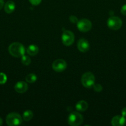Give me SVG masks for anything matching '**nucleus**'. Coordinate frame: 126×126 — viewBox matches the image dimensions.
<instances>
[{
	"mask_svg": "<svg viewBox=\"0 0 126 126\" xmlns=\"http://www.w3.org/2000/svg\"><path fill=\"white\" fill-rule=\"evenodd\" d=\"M8 50L9 54L14 57H20L23 56L25 51L23 44L17 42L10 44Z\"/></svg>",
	"mask_w": 126,
	"mask_h": 126,
	"instance_id": "f257e3e1",
	"label": "nucleus"
},
{
	"mask_svg": "<svg viewBox=\"0 0 126 126\" xmlns=\"http://www.w3.org/2000/svg\"><path fill=\"white\" fill-rule=\"evenodd\" d=\"M84 121L82 115L78 112H72L69 115L67 123L70 126H79L81 125Z\"/></svg>",
	"mask_w": 126,
	"mask_h": 126,
	"instance_id": "f03ea898",
	"label": "nucleus"
},
{
	"mask_svg": "<svg viewBox=\"0 0 126 126\" xmlns=\"http://www.w3.org/2000/svg\"><path fill=\"white\" fill-rule=\"evenodd\" d=\"M6 123L9 126H19L22 124V118L17 113H11L6 116Z\"/></svg>",
	"mask_w": 126,
	"mask_h": 126,
	"instance_id": "7ed1b4c3",
	"label": "nucleus"
},
{
	"mask_svg": "<svg viewBox=\"0 0 126 126\" xmlns=\"http://www.w3.org/2000/svg\"><path fill=\"white\" fill-rule=\"evenodd\" d=\"M95 78L91 72H86L82 75L81 82L83 86L86 88H91L95 84Z\"/></svg>",
	"mask_w": 126,
	"mask_h": 126,
	"instance_id": "20e7f679",
	"label": "nucleus"
},
{
	"mask_svg": "<svg viewBox=\"0 0 126 126\" xmlns=\"http://www.w3.org/2000/svg\"><path fill=\"white\" fill-rule=\"evenodd\" d=\"M107 25L112 30H117L120 29L122 25V21L118 17L112 16L109 17L107 21Z\"/></svg>",
	"mask_w": 126,
	"mask_h": 126,
	"instance_id": "39448f33",
	"label": "nucleus"
},
{
	"mask_svg": "<svg viewBox=\"0 0 126 126\" xmlns=\"http://www.w3.org/2000/svg\"><path fill=\"white\" fill-rule=\"evenodd\" d=\"M74 34L69 30H65L63 32L61 36L62 42L63 44L66 46L72 45L74 42Z\"/></svg>",
	"mask_w": 126,
	"mask_h": 126,
	"instance_id": "423d86ee",
	"label": "nucleus"
},
{
	"mask_svg": "<svg viewBox=\"0 0 126 126\" xmlns=\"http://www.w3.org/2000/svg\"><path fill=\"white\" fill-rule=\"evenodd\" d=\"M77 27L78 30L82 32H87L91 30L92 27L91 22L89 20L86 18H83L78 21L77 23Z\"/></svg>",
	"mask_w": 126,
	"mask_h": 126,
	"instance_id": "0eeeda50",
	"label": "nucleus"
},
{
	"mask_svg": "<svg viewBox=\"0 0 126 126\" xmlns=\"http://www.w3.org/2000/svg\"><path fill=\"white\" fill-rule=\"evenodd\" d=\"M67 68V63L63 59H58L53 62L52 64V68L56 72L61 73L64 71Z\"/></svg>",
	"mask_w": 126,
	"mask_h": 126,
	"instance_id": "6e6552de",
	"label": "nucleus"
},
{
	"mask_svg": "<svg viewBox=\"0 0 126 126\" xmlns=\"http://www.w3.org/2000/svg\"><path fill=\"white\" fill-rule=\"evenodd\" d=\"M77 48L81 52H86L90 48L89 42L84 38H81L77 43Z\"/></svg>",
	"mask_w": 126,
	"mask_h": 126,
	"instance_id": "1a4fd4ad",
	"label": "nucleus"
},
{
	"mask_svg": "<svg viewBox=\"0 0 126 126\" xmlns=\"http://www.w3.org/2000/svg\"><path fill=\"white\" fill-rule=\"evenodd\" d=\"M15 91L20 94L25 93L28 90V85L23 81H19L14 86Z\"/></svg>",
	"mask_w": 126,
	"mask_h": 126,
	"instance_id": "9d476101",
	"label": "nucleus"
},
{
	"mask_svg": "<svg viewBox=\"0 0 126 126\" xmlns=\"http://www.w3.org/2000/svg\"><path fill=\"white\" fill-rule=\"evenodd\" d=\"M126 118L123 116H116L111 120V124L114 126H122L126 124Z\"/></svg>",
	"mask_w": 126,
	"mask_h": 126,
	"instance_id": "9b49d317",
	"label": "nucleus"
},
{
	"mask_svg": "<svg viewBox=\"0 0 126 126\" xmlns=\"http://www.w3.org/2000/svg\"><path fill=\"white\" fill-rule=\"evenodd\" d=\"M88 107V105L87 102L85 100L79 101L75 106L77 110L80 112L85 111L87 110Z\"/></svg>",
	"mask_w": 126,
	"mask_h": 126,
	"instance_id": "f8f14e48",
	"label": "nucleus"
},
{
	"mask_svg": "<svg viewBox=\"0 0 126 126\" xmlns=\"http://www.w3.org/2000/svg\"><path fill=\"white\" fill-rule=\"evenodd\" d=\"M16 5L12 1H8L4 5V11L7 14H11L14 11Z\"/></svg>",
	"mask_w": 126,
	"mask_h": 126,
	"instance_id": "ddd939ff",
	"label": "nucleus"
},
{
	"mask_svg": "<svg viewBox=\"0 0 126 126\" xmlns=\"http://www.w3.org/2000/svg\"><path fill=\"white\" fill-rule=\"evenodd\" d=\"M38 52H39L38 47L37 46L34 45V44L30 45L27 49V54L30 55H32V56L36 55L37 54H38Z\"/></svg>",
	"mask_w": 126,
	"mask_h": 126,
	"instance_id": "4468645a",
	"label": "nucleus"
},
{
	"mask_svg": "<svg viewBox=\"0 0 126 126\" xmlns=\"http://www.w3.org/2000/svg\"><path fill=\"white\" fill-rule=\"evenodd\" d=\"M33 113L30 110H27L25 111L22 115V119L25 121H29L31 119L33 118Z\"/></svg>",
	"mask_w": 126,
	"mask_h": 126,
	"instance_id": "2eb2a0df",
	"label": "nucleus"
},
{
	"mask_svg": "<svg viewBox=\"0 0 126 126\" xmlns=\"http://www.w3.org/2000/svg\"><path fill=\"white\" fill-rule=\"evenodd\" d=\"M37 79V77L35 74L30 73L29 75H27L25 77V80L28 83H34Z\"/></svg>",
	"mask_w": 126,
	"mask_h": 126,
	"instance_id": "dca6fc26",
	"label": "nucleus"
},
{
	"mask_svg": "<svg viewBox=\"0 0 126 126\" xmlns=\"http://www.w3.org/2000/svg\"><path fill=\"white\" fill-rule=\"evenodd\" d=\"M21 62L24 65H28L30 64L31 63V59L27 55H23L22 56V59H21Z\"/></svg>",
	"mask_w": 126,
	"mask_h": 126,
	"instance_id": "f3484780",
	"label": "nucleus"
},
{
	"mask_svg": "<svg viewBox=\"0 0 126 126\" xmlns=\"http://www.w3.org/2000/svg\"><path fill=\"white\" fill-rule=\"evenodd\" d=\"M7 81V76L3 73H0V84H4Z\"/></svg>",
	"mask_w": 126,
	"mask_h": 126,
	"instance_id": "a211bd4d",
	"label": "nucleus"
},
{
	"mask_svg": "<svg viewBox=\"0 0 126 126\" xmlns=\"http://www.w3.org/2000/svg\"><path fill=\"white\" fill-rule=\"evenodd\" d=\"M93 87V89H94V90H95V92H100L103 89L102 86L100 84H94Z\"/></svg>",
	"mask_w": 126,
	"mask_h": 126,
	"instance_id": "6ab92c4d",
	"label": "nucleus"
},
{
	"mask_svg": "<svg viewBox=\"0 0 126 126\" xmlns=\"http://www.w3.org/2000/svg\"><path fill=\"white\" fill-rule=\"evenodd\" d=\"M69 20H70V22L72 23H77L78 22V18H77V17H75V16H71L69 17Z\"/></svg>",
	"mask_w": 126,
	"mask_h": 126,
	"instance_id": "aec40b11",
	"label": "nucleus"
},
{
	"mask_svg": "<svg viewBox=\"0 0 126 126\" xmlns=\"http://www.w3.org/2000/svg\"><path fill=\"white\" fill-rule=\"evenodd\" d=\"M28 1L33 6H38L42 2V0H28Z\"/></svg>",
	"mask_w": 126,
	"mask_h": 126,
	"instance_id": "412c9836",
	"label": "nucleus"
},
{
	"mask_svg": "<svg viewBox=\"0 0 126 126\" xmlns=\"http://www.w3.org/2000/svg\"><path fill=\"white\" fill-rule=\"evenodd\" d=\"M121 12L122 15L126 16V4H124L122 7H121Z\"/></svg>",
	"mask_w": 126,
	"mask_h": 126,
	"instance_id": "4be33fe9",
	"label": "nucleus"
},
{
	"mask_svg": "<svg viewBox=\"0 0 126 126\" xmlns=\"http://www.w3.org/2000/svg\"><path fill=\"white\" fill-rule=\"evenodd\" d=\"M121 113H122V116L126 117V107H125V108H124L122 110Z\"/></svg>",
	"mask_w": 126,
	"mask_h": 126,
	"instance_id": "5701e85b",
	"label": "nucleus"
},
{
	"mask_svg": "<svg viewBox=\"0 0 126 126\" xmlns=\"http://www.w3.org/2000/svg\"><path fill=\"white\" fill-rule=\"evenodd\" d=\"M4 4V0H0V10L3 7Z\"/></svg>",
	"mask_w": 126,
	"mask_h": 126,
	"instance_id": "b1692460",
	"label": "nucleus"
},
{
	"mask_svg": "<svg viewBox=\"0 0 126 126\" xmlns=\"http://www.w3.org/2000/svg\"><path fill=\"white\" fill-rule=\"evenodd\" d=\"M2 124V119H1V118H0V126Z\"/></svg>",
	"mask_w": 126,
	"mask_h": 126,
	"instance_id": "393cba45",
	"label": "nucleus"
}]
</instances>
